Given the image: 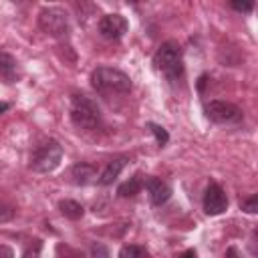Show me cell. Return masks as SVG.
Here are the masks:
<instances>
[{
	"mask_svg": "<svg viewBox=\"0 0 258 258\" xmlns=\"http://www.w3.org/2000/svg\"><path fill=\"white\" fill-rule=\"evenodd\" d=\"M145 127L155 135V141H157L159 147H165V145H167V141H169V133H167L161 125H157V123H153V121H147Z\"/></svg>",
	"mask_w": 258,
	"mask_h": 258,
	"instance_id": "2e32d148",
	"label": "cell"
},
{
	"mask_svg": "<svg viewBox=\"0 0 258 258\" xmlns=\"http://www.w3.org/2000/svg\"><path fill=\"white\" fill-rule=\"evenodd\" d=\"M202 206H204V212H206L208 216H220V214H224L226 208H228V196H226V191H224L218 183H210V185L206 187Z\"/></svg>",
	"mask_w": 258,
	"mask_h": 258,
	"instance_id": "ba28073f",
	"label": "cell"
},
{
	"mask_svg": "<svg viewBox=\"0 0 258 258\" xmlns=\"http://www.w3.org/2000/svg\"><path fill=\"white\" fill-rule=\"evenodd\" d=\"M71 121L79 129H97L101 123V109L91 97L75 93L71 97Z\"/></svg>",
	"mask_w": 258,
	"mask_h": 258,
	"instance_id": "3957f363",
	"label": "cell"
},
{
	"mask_svg": "<svg viewBox=\"0 0 258 258\" xmlns=\"http://www.w3.org/2000/svg\"><path fill=\"white\" fill-rule=\"evenodd\" d=\"M97 179V169L95 165L91 163H85V161H79L71 167V181L75 185H89Z\"/></svg>",
	"mask_w": 258,
	"mask_h": 258,
	"instance_id": "30bf717a",
	"label": "cell"
},
{
	"mask_svg": "<svg viewBox=\"0 0 258 258\" xmlns=\"http://www.w3.org/2000/svg\"><path fill=\"white\" fill-rule=\"evenodd\" d=\"M204 111H206V117L216 125H240L244 119L242 109L238 105L228 103V101H220V99L206 103Z\"/></svg>",
	"mask_w": 258,
	"mask_h": 258,
	"instance_id": "8992f818",
	"label": "cell"
},
{
	"mask_svg": "<svg viewBox=\"0 0 258 258\" xmlns=\"http://www.w3.org/2000/svg\"><path fill=\"white\" fill-rule=\"evenodd\" d=\"M129 30V22L123 14H105L101 20H99V34L107 40H119L125 36V32Z\"/></svg>",
	"mask_w": 258,
	"mask_h": 258,
	"instance_id": "52a82bcc",
	"label": "cell"
},
{
	"mask_svg": "<svg viewBox=\"0 0 258 258\" xmlns=\"http://www.w3.org/2000/svg\"><path fill=\"white\" fill-rule=\"evenodd\" d=\"M224 258H240V254H238V248H236V246H230V248L226 250Z\"/></svg>",
	"mask_w": 258,
	"mask_h": 258,
	"instance_id": "7402d4cb",
	"label": "cell"
},
{
	"mask_svg": "<svg viewBox=\"0 0 258 258\" xmlns=\"http://www.w3.org/2000/svg\"><path fill=\"white\" fill-rule=\"evenodd\" d=\"M179 258H198V254H196V250H191V248H189V250H185Z\"/></svg>",
	"mask_w": 258,
	"mask_h": 258,
	"instance_id": "603a6c76",
	"label": "cell"
},
{
	"mask_svg": "<svg viewBox=\"0 0 258 258\" xmlns=\"http://www.w3.org/2000/svg\"><path fill=\"white\" fill-rule=\"evenodd\" d=\"M38 26L54 36V38H67L69 32H71V26H69V16L62 8L58 6H50V8H42L40 14H38Z\"/></svg>",
	"mask_w": 258,
	"mask_h": 258,
	"instance_id": "5b68a950",
	"label": "cell"
},
{
	"mask_svg": "<svg viewBox=\"0 0 258 258\" xmlns=\"http://www.w3.org/2000/svg\"><path fill=\"white\" fill-rule=\"evenodd\" d=\"M143 185L149 191V200L153 206H163L169 198H171V187L167 181L159 179V177H147L143 179Z\"/></svg>",
	"mask_w": 258,
	"mask_h": 258,
	"instance_id": "9c48e42d",
	"label": "cell"
},
{
	"mask_svg": "<svg viewBox=\"0 0 258 258\" xmlns=\"http://www.w3.org/2000/svg\"><path fill=\"white\" fill-rule=\"evenodd\" d=\"M230 6L236 12H242V14H248V12L254 10V2H230Z\"/></svg>",
	"mask_w": 258,
	"mask_h": 258,
	"instance_id": "d6986e66",
	"label": "cell"
},
{
	"mask_svg": "<svg viewBox=\"0 0 258 258\" xmlns=\"http://www.w3.org/2000/svg\"><path fill=\"white\" fill-rule=\"evenodd\" d=\"M117 258H149V252L139 244H125Z\"/></svg>",
	"mask_w": 258,
	"mask_h": 258,
	"instance_id": "9a60e30c",
	"label": "cell"
},
{
	"mask_svg": "<svg viewBox=\"0 0 258 258\" xmlns=\"http://www.w3.org/2000/svg\"><path fill=\"white\" fill-rule=\"evenodd\" d=\"M0 258H14V250L6 244H0Z\"/></svg>",
	"mask_w": 258,
	"mask_h": 258,
	"instance_id": "44dd1931",
	"label": "cell"
},
{
	"mask_svg": "<svg viewBox=\"0 0 258 258\" xmlns=\"http://www.w3.org/2000/svg\"><path fill=\"white\" fill-rule=\"evenodd\" d=\"M141 187H143V175L141 173H135L133 177H129L127 181H123L117 187V194L121 198H133V196H137L141 191Z\"/></svg>",
	"mask_w": 258,
	"mask_h": 258,
	"instance_id": "4fadbf2b",
	"label": "cell"
},
{
	"mask_svg": "<svg viewBox=\"0 0 258 258\" xmlns=\"http://www.w3.org/2000/svg\"><path fill=\"white\" fill-rule=\"evenodd\" d=\"M62 159V147L56 139H48L46 143L38 145L30 155V169L36 173H50L58 167Z\"/></svg>",
	"mask_w": 258,
	"mask_h": 258,
	"instance_id": "277c9868",
	"label": "cell"
},
{
	"mask_svg": "<svg viewBox=\"0 0 258 258\" xmlns=\"http://www.w3.org/2000/svg\"><path fill=\"white\" fill-rule=\"evenodd\" d=\"M91 252H93V258H109V250L103 244H95Z\"/></svg>",
	"mask_w": 258,
	"mask_h": 258,
	"instance_id": "ffe728a7",
	"label": "cell"
},
{
	"mask_svg": "<svg viewBox=\"0 0 258 258\" xmlns=\"http://www.w3.org/2000/svg\"><path fill=\"white\" fill-rule=\"evenodd\" d=\"M8 109H10V103H6V101H0V115H2V113H6Z\"/></svg>",
	"mask_w": 258,
	"mask_h": 258,
	"instance_id": "cb8c5ba5",
	"label": "cell"
},
{
	"mask_svg": "<svg viewBox=\"0 0 258 258\" xmlns=\"http://www.w3.org/2000/svg\"><path fill=\"white\" fill-rule=\"evenodd\" d=\"M58 210L69 220H81L83 214H85V208L79 202H75V200H60L58 202Z\"/></svg>",
	"mask_w": 258,
	"mask_h": 258,
	"instance_id": "5bb4252c",
	"label": "cell"
},
{
	"mask_svg": "<svg viewBox=\"0 0 258 258\" xmlns=\"http://www.w3.org/2000/svg\"><path fill=\"white\" fill-rule=\"evenodd\" d=\"M127 165V157L125 155H121V157H115V159H111L109 163H107V167L101 171V175H99V185H111L117 177H119V173L123 171V167Z\"/></svg>",
	"mask_w": 258,
	"mask_h": 258,
	"instance_id": "8fae6325",
	"label": "cell"
},
{
	"mask_svg": "<svg viewBox=\"0 0 258 258\" xmlns=\"http://www.w3.org/2000/svg\"><path fill=\"white\" fill-rule=\"evenodd\" d=\"M12 218H14V208L8 206V204H4V202H0V224L10 222Z\"/></svg>",
	"mask_w": 258,
	"mask_h": 258,
	"instance_id": "ac0fdd59",
	"label": "cell"
},
{
	"mask_svg": "<svg viewBox=\"0 0 258 258\" xmlns=\"http://www.w3.org/2000/svg\"><path fill=\"white\" fill-rule=\"evenodd\" d=\"M153 67L167 81H177L183 77V52L181 46L173 40H165L153 54Z\"/></svg>",
	"mask_w": 258,
	"mask_h": 258,
	"instance_id": "7a4b0ae2",
	"label": "cell"
},
{
	"mask_svg": "<svg viewBox=\"0 0 258 258\" xmlns=\"http://www.w3.org/2000/svg\"><path fill=\"white\" fill-rule=\"evenodd\" d=\"M89 81H91V87L101 95H125L133 87L129 75L119 69H113V67L93 69Z\"/></svg>",
	"mask_w": 258,
	"mask_h": 258,
	"instance_id": "6da1fadb",
	"label": "cell"
},
{
	"mask_svg": "<svg viewBox=\"0 0 258 258\" xmlns=\"http://www.w3.org/2000/svg\"><path fill=\"white\" fill-rule=\"evenodd\" d=\"M18 79V62L12 54L0 50V81L4 83H14Z\"/></svg>",
	"mask_w": 258,
	"mask_h": 258,
	"instance_id": "7c38bea8",
	"label": "cell"
},
{
	"mask_svg": "<svg viewBox=\"0 0 258 258\" xmlns=\"http://www.w3.org/2000/svg\"><path fill=\"white\" fill-rule=\"evenodd\" d=\"M242 212H246V214H256L258 212V196H252V198H248L246 202H242Z\"/></svg>",
	"mask_w": 258,
	"mask_h": 258,
	"instance_id": "e0dca14e",
	"label": "cell"
}]
</instances>
